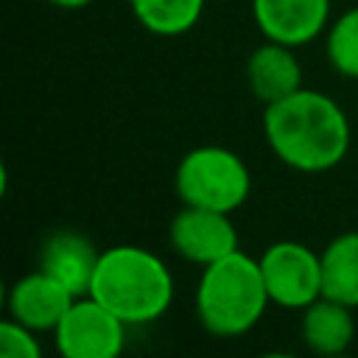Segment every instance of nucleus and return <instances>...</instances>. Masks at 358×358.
<instances>
[{
    "mask_svg": "<svg viewBox=\"0 0 358 358\" xmlns=\"http://www.w3.org/2000/svg\"><path fill=\"white\" fill-rule=\"evenodd\" d=\"M76 294L62 285L56 277H50L48 271L36 268L31 274H22L11 288H8V316L36 333L45 330H56V324L62 322V316L67 313V308L73 305Z\"/></svg>",
    "mask_w": 358,
    "mask_h": 358,
    "instance_id": "nucleus-8",
    "label": "nucleus"
},
{
    "mask_svg": "<svg viewBox=\"0 0 358 358\" xmlns=\"http://www.w3.org/2000/svg\"><path fill=\"white\" fill-rule=\"evenodd\" d=\"M173 187L182 204L232 213L249 199L252 173L235 151L224 145H199L179 159Z\"/></svg>",
    "mask_w": 358,
    "mask_h": 358,
    "instance_id": "nucleus-4",
    "label": "nucleus"
},
{
    "mask_svg": "<svg viewBox=\"0 0 358 358\" xmlns=\"http://www.w3.org/2000/svg\"><path fill=\"white\" fill-rule=\"evenodd\" d=\"M126 327L117 313L81 294L56 324L53 344L64 358H117L126 347Z\"/></svg>",
    "mask_w": 358,
    "mask_h": 358,
    "instance_id": "nucleus-5",
    "label": "nucleus"
},
{
    "mask_svg": "<svg viewBox=\"0 0 358 358\" xmlns=\"http://www.w3.org/2000/svg\"><path fill=\"white\" fill-rule=\"evenodd\" d=\"M168 241L179 257L196 266H210L232 252H238V229L229 221V213L190 207L185 204L168 227Z\"/></svg>",
    "mask_w": 358,
    "mask_h": 358,
    "instance_id": "nucleus-7",
    "label": "nucleus"
},
{
    "mask_svg": "<svg viewBox=\"0 0 358 358\" xmlns=\"http://www.w3.org/2000/svg\"><path fill=\"white\" fill-rule=\"evenodd\" d=\"M355 308L319 296L302 310L299 322V336L305 347L316 355H341L352 338H355Z\"/></svg>",
    "mask_w": 358,
    "mask_h": 358,
    "instance_id": "nucleus-12",
    "label": "nucleus"
},
{
    "mask_svg": "<svg viewBox=\"0 0 358 358\" xmlns=\"http://www.w3.org/2000/svg\"><path fill=\"white\" fill-rule=\"evenodd\" d=\"M322 296L358 308V232L336 235L322 252Z\"/></svg>",
    "mask_w": 358,
    "mask_h": 358,
    "instance_id": "nucleus-13",
    "label": "nucleus"
},
{
    "mask_svg": "<svg viewBox=\"0 0 358 358\" xmlns=\"http://www.w3.org/2000/svg\"><path fill=\"white\" fill-rule=\"evenodd\" d=\"M45 3H50V6H56V8H67V11H76V8H84V6H90L92 0H45Z\"/></svg>",
    "mask_w": 358,
    "mask_h": 358,
    "instance_id": "nucleus-17",
    "label": "nucleus"
},
{
    "mask_svg": "<svg viewBox=\"0 0 358 358\" xmlns=\"http://www.w3.org/2000/svg\"><path fill=\"white\" fill-rule=\"evenodd\" d=\"M260 34L291 48L308 45L330 22V0H252Z\"/></svg>",
    "mask_w": 358,
    "mask_h": 358,
    "instance_id": "nucleus-9",
    "label": "nucleus"
},
{
    "mask_svg": "<svg viewBox=\"0 0 358 358\" xmlns=\"http://www.w3.org/2000/svg\"><path fill=\"white\" fill-rule=\"evenodd\" d=\"M98 255L101 252H95V246L84 235L62 229V232H53L42 243L39 268L48 271L50 277H56L62 285H67L76 296H81L90 291V282H92V274L98 266Z\"/></svg>",
    "mask_w": 358,
    "mask_h": 358,
    "instance_id": "nucleus-11",
    "label": "nucleus"
},
{
    "mask_svg": "<svg viewBox=\"0 0 358 358\" xmlns=\"http://www.w3.org/2000/svg\"><path fill=\"white\" fill-rule=\"evenodd\" d=\"M87 294L117 313L126 324H148L171 308L173 277L157 252L117 243L98 255Z\"/></svg>",
    "mask_w": 358,
    "mask_h": 358,
    "instance_id": "nucleus-2",
    "label": "nucleus"
},
{
    "mask_svg": "<svg viewBox=\"0 0 358 358\" xmlns=\"http://www.w3.org/2000/svg\"><path fill=\"white\" fill-rule=\"evenodd\" d=\"M0 355L3 358H39L42 344L36 338V330H31L8 316L0 324Z\"/></svg>",
    "mask_w": 358,
    "mask_h": 358,
    "instance_id": "nucleus-16",
    "label": "nucleus"
},
{
    "mask_svg": "<svg viewBox=\"0 0 358 358\" xmlns=\"http://www.w3.org/2000/svg\"><path fill=\"white\" fill-rule=\"evenodd\" d=\"M268 299L288 310H305L322 296V257L299 241H277L260 257Z\"/></svg>",
    "mask_w": 358,
    "mask_h": 358,
    "instance_id": "nucleus-6",
    "label": "nucleus"
},
{
    "mask_svg": "<svg viewBox=\"0 0 358 358\" xmlns=\"http://www.w3.org/2000/svg\"><path fill=\"white\" fill-rule=\"evenodd\" d=\"M137 22L157 36L187 34L204 11V0H129Z\"/></svg>",
    "mask_w": 358,
    "mask_h": 358,
    "instance_id": "nucleus-14",
    "label": "nucleus"
},
{
    "mask_svg": "<svg viewBox=\"0 0 358 358\" xmlns=\"http://www.w3.org/2000/svg\"><path fill=\"white\" fill-rule=\"evenodd\" d=\"M260 260L246 252H232L201 268L196 285V316L215 338H235L249 333L268 308Z\"/></svg>",
    "mask_w": 358,
    "mask_h": 358,
    "instance_id": "nucleus-3",
    "label": "nucleus"
},
{
    "mask_svg": "<svg viewBox=\"0 0 358 358\" xmlns=\"http://www.w3.org/2000/svg\"><path fill=\"white\" fill-rule=\"evenodd\" d=\"M246 81L263 106L294 95L302 87V67L294 48L271 39L257 45L246 59Z\"/></svg>",
    "mask_w": 358,
    "mask_h": 358,
    "instance_id": "nucleus-10",
    "label": "nucleus"
},
{
    "mask_svg": "<svg viewBox=\"0 0 358 358\" xmlns=\"http://www.w3.org/2000/svg\"><path fill=\"white\" fill-rule=\"evenodd\" d=\"M324 56L338 76L358 78V6L336 17V22L327 31Z\"/></svg>",
    "mask_w": 358,
    "mask_h": 358,
    "instance_id": "nucleus-15",
    "label": "nucleus"
},
{
    "mask_svg": "<svg viewBox=\"0 0 358 358\" xmlns=\"http://www.w3.org/2000/svg\"><path fill=\"white\" fill-rule=\"evenodd\" d=\"M263 134L271 154L302 173L336 168L347 157L352 140L350 120L336 98L308 87L266 106Z\"/></svg>",
    "mask_w": 358,
    "mask_h": 358,
    "instance_id": "nucleus-1",
    "label": "nucleus"
}]
</instances>
